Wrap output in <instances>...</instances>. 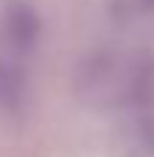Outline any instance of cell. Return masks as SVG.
<instances>
[{"label":"cell","instance_id":"6da1fadb","mask_svg":"<svg viewBox=\"0 0 154 157\" xmlns=\"http://www.w3.org/2000/svg\"><path fill=\"white\" fill-rule=\"evenodd\" d=\"M41 32H44V23L35 6L26 0H12L0 17V56L21 64L38 50Z\"/></svg>","mask_w":154,"mask_h":157},{"label":"cell","instance_id":"7a4b0ae2","mask_svg":"<svg viewBox=\"0 0 154 157\" xmlns=\"http://www.w3.org/2000/svg\"><path fill=\"white\" fill-rule=\"evenodd\" d=\"M128 105H134L140 111L143 125H145V137L154 143V61H148V58H143V64H140V76H137Z\"/></svg>","mask_w":154,"mask_h":157},{"label":"cell","instance_id":"3957f363","mask_svg":"<svg viewBox=\"0 0 154 157\" xmlns=\"http://www.w3.org/2000/svg\"><path fill=\"white\" fill-rule=\"evenodd\" d=\"M23 102V73L21 64L0 56V108L17 111Z\"/></svg>","mask_w":154,"mask_h":157},{"label":"cell","instance_id":"277c9868","mask_svg":"<svg viewBox=\"0 0 154 157\" xmlns=\"http://www.w3.org/2000/svg\"><path fill=\"white\" fill-rule=\"evenodd\" d=\"M128 12H137V15H151L154 12V0H119Z\"/></svg>","mask_w":154,"mask_h":157}]
</instances>
